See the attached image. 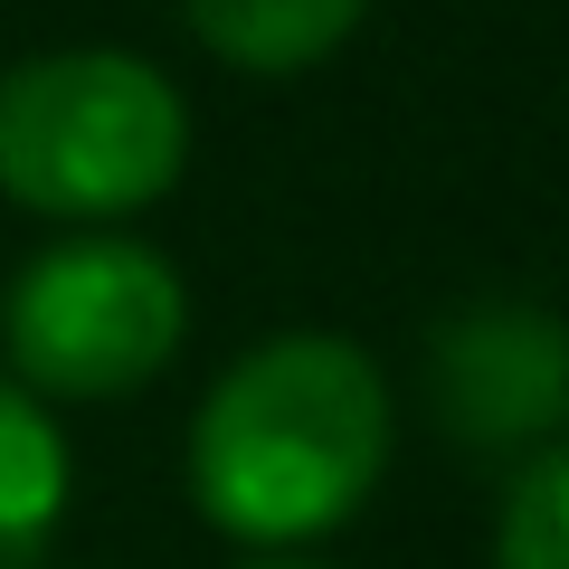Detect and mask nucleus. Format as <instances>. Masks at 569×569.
<instances>
[{"mask_svg":"<svg viewBox=\"0 0 569 569\" xmlns=\"http://www.w3.org/2000/svg\"><path fill=\"white\" fill-rule=\"evenodd\" d=\"M389 475V380L342 332H276L190 418V503L247 550L342 531Z\"/></svg>","mask_w":569,"mask_h":569,"instance_id":"f257e3e1","label":"nucleus"},{"mask_svg":"<svg viewBox=\"0 0 569 569\" xmlns=\"http://www.w3.org/2000/svg\"><path fill=\"white\" fill-rule=\"evenodd\" d=\"M190 171V104L133 48H48L0 77V200L104 228L171 200Z\"/></svg>","mask_w":569,"mask_h":569,"instance_id":"f03ea898","label":"nucleus"},{"mask_svg":"<svg viewBox=\"0 0 569 569\" xmlns=\"http://www.w3.org/2000/svg\"><path fill=\"white\" fill-rule=\"evenodd\" d=\"M181 332H190V295L162 247L77 228V238L39 247L0 295V351H10L0 380H20L39 408L133 399L171 370Z\"/></svg>","mask_w":569,"mask_h":569,"instance_id":"7ed1b4c3","label":"nucleus"},{"mask_svg":"<svg viewBox=\"0 0 569 569\" xmlns=\"http://www.w3.org/2000/svg\"><path fill=\"white\" fill-rule=\"evenodd\" d=\"M427 408L456 447H531L569 427V323L550 305H466L427 332Z\"/></svg>","mask_w":569,"mask_h":569,"instance_id":"20e7f679","label":"nucleus"},{"mask_svg":"<svg viewBox=\"0 0 569 569\" xmlns=\"http://www.w3.org/2000/svg\"><path fill=\"white\" fill-rule=\"evenodd\" d=\"M209 58L247 67V77H305L361 29L370 0H181Z\"/></svg>","mask_w":569,"mask_h":569,"instance_id":"39448f33","label":"nucleus"},{"mask_svg":"<svg viewBox=\"0 0 569 569\" xmlns=\"http://www.w3.org/2000/svg\"><path fill=\"white\" fill-rule=\"evenodd\" d=\"M67 522V437L20 380H0V569H39Z\"/></svg>","mask_w":569,"mask_h":569,"instance_id":"423d86ee","label":"nucleus"},{"mask_svg":"<svg viewBox=\"0 0 569 569\" xmlns=\"http://www.w3.org/2000/svg\"><path fill=\"white\" fill-rule=\"evenodd\" d=\"M493 569H569V447L512 475L503 522H493Z\"/></svg>","mask_w":569,"mask_h":569,"instance_id":"0eeeda50","label":"nucleus"},{"mask_svg":"<svg viewBox=\"0 0 569 569\" xmlns=\"http://www.w3.org/2000/svg\"><path fill=\"white\" fill-rule=\"evenodd\" d=\"M247 569H323V560H284V550H266V560H247Z\"/></svg>","mask_w":569,"mask_h":569,"instance_id":"6e6552de","label":"nucleus"}]
</instances>
